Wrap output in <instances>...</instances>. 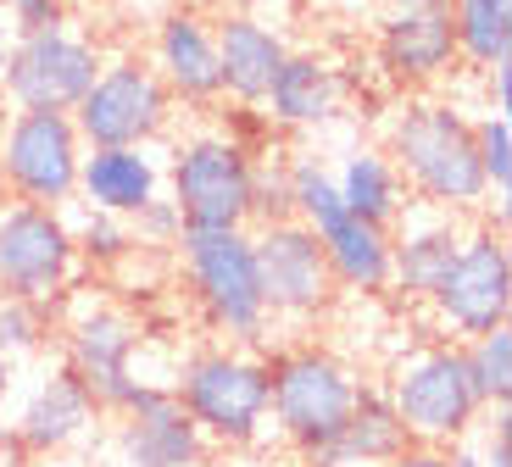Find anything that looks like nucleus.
Masks as SVG:
<instances>
[{"mask_svg":"<svg viewBox=\"0 0 512 467\" xmlns=\"http://www.w3.org/2000/svg\"><path fill=\"white\" fill-rule=\"evenodd\" d=\"M390 167L401 173V190L440 212H479L485 206V173L474 151V123L451 101H412L390 123Z\"/></svg>","mask_w":512,"mask_h":467,"instance_id":"f257e3e1","label":"nucleus"},{"mask_svg":"<svg viewBox=\"0 0 512 467\" xmlns=\"http://www.w3.org/2000/svg\"><path fill=\"white\" fill-rule=\"evenodd\" d=\"M173 401L184 406L206 445H256L268 434V356L251 351H195L184 362Z\"/></svg>","mask_w":512,"mask_h":467,"instance_id":"f03ea898","label":"nucleus"},{"mask_svg":"<svg viewBox=\"0 0 512 467\" xmlns=\"http://www.w3.org/2000/svg\"><path fill=\"white\" fill-rule=\"evenodd\" d=\"M290 206H295V223H307L312 240L323 245L334 290H346V295L390 290V228H373L362 217H351L346 201L334 195V178L312 156L290 162Z\"/></svg>","mask_w":512,"mask_h":467,"instance_id":"7ed1b4c3","label":"nucleus"},{"mask_svg":"<svg viewBox=\"0 0 512 467\" xmlns=\"http://www.w3.org/2000/svg\"><path fill=\"white\" fill-rule=\"evenodd\" d=\"M357 373L340 356L318 345H290L268 362V417L295 451L318 456L334 434L346 429L357 406Z\"/></svg>","mask_w":512,"mask_h":467,"instance_id":"20e7f679","label":"nucleus"},{"mask_svg":"<svg viewBox=\"0 0 512 467\" xmlns=\"http://www.w3.org/2000/svg\"><path fill=\"white\" fill-rule=\"evenodd\" d=\"M179 262H184V278H190L206 323L218 334H229L234 345H256L268 334V306H262L256 256H251V234L245 228H184Z\"/></svg>","mask_w":512,"mask_h":467,"instance_id":"39448f33","label":"nucleus"},{"mask_svg":"<svg viewBox=\"0 0 512 467\" xmlns=\"http://www.w3.org/2000/svg\"><path fill=\"white\" fill-rule=\"evenodd\" d=\"M251 167L256 151L240 134H195L173 151V195L184 228H245L251 223Z\"/></svg>","mask_w":512,"mask_h":467,"instance_id":"423d86ee","label":"nucleus"},{"mask_svg":"<svg viewBox=\"0 0 512 467\" xmlns=\"http://www.w3.org/2000/svg\"><path fill=\"white\" fill-rule=\"evenodd\" d=\"M78 162L84 139L73 128V112H12L0 128V178L12 201L62 212L78 195Z\"/></svg>","mask_w":512,"mask_h":467,"instance_id":"0eeeda50","label":"nucleus"},{"mask_svg":"<svg viewBox=\"0 0 512 467\" xmlns=\"http://www.w3.org/2000/svg\"><path fill=\"white\" fill-rule=\"evenodd\" d=\"M390 406H396L401 429L412 445H451L474 429V417L485 412L468 384V367H462L457 345H429V351H412L390 379Z\"/></svg>","mask_w":512,"mask_h":467,"instance_id":"6e6552de","label":"nucleus"},{"mask_svg":"<svg viewBox=\"0 0 512 467\" xmlns=\"http://www.w3.org/2000/svg\"><path fill=\"white\" fill-rule=\"evenodd\" d=\"M101 51L95 39L78 28H45V34H17L6 67H0V89L17 112H73L84 101V89L101 78Z\"/></svg>","mask_w":512,"mask_h":467,"instance_id":"1a4fd4ad","label":"nucleus"},{"mask_svg":"<svg viewBox=\"0 0 512 467\" xmlns=\"http://www.w3.org/2000/svg\"><path fill=\"white\" fill-rule=\"evenodd\" d=\"M435 306L440 329L451 340H479L490 329H507L512 317V256H507V240L496 228H468L457 245V262L446 267V278L435 284L429 295Z\"/></svg>","mask_w":512,"mask_h":467,"instance_id":"9d476101","label":"nucleus"},{"mask_svg":"<svg viewBox=\"0 0 512 467\" xmlns=\"http://www.w3.org/2000/svg\"><path fill=\"white\" fill-rule=\"evenodd\" d=\"M173 117V95L151 73V62H123L101 67L84 101L73 106V128L84 139V151H112V145H151Z\"/></svg>","mask_w":512,"mask_h":467,"instance_id":"9b49d317","label":"nucleus"},{"mask_svg":"<svg viewBox=\"0 0 512 467\" xmlns=\"http://www.w3.org/2000/svg\"><path fill=\"white\" fill-rule=\"evenodd\" d=\"M256 256V284H262V306L279 323H312L334 306V273L323 262V245L312 240L307 223H268L262 234H251Z\"/></svg>","mask_w":512,"mask_h":467,"instance_id":"f8f14e48","label":"nucleus"},{"mask_svg":"<svg viewBox=\"0 0 512 467\" xmlns=\"http://www.w3.org/2000/svg\"><path fill=\"white\" fill-rule=\"evenodd\" d=\"M73 267H78V245L62 212L28 201L0 206V295L51 301L56 290H67Z\"/></svg>","mask_w":512,"mask_h":467,"instance_id":"ddd939ff","label":"nucleus"},{"mask_svg":"<svg viewBox=\"0 0 512 467\" xmlns=\"http://www.w3.org/2000/svg\"><path fill=\"white\" fill-rule=\"evenodd\" d=\"M134 351H140V329L134 317L117 306H90L73 317L67 329V373H73L101 412H128L134 390L151 379H134Z\"/></svg>","mask_w":512,"mask_h":467,"instance_id":"4468645a","label":"nucleus"},{"mask_svg":"<svg viewBox=\"0 0 512 467\" xmlns=\"http://www.w3.org/2000/svg\"><path fill=\"white\" fill-rule=\"evenodd\" d=\"M379 62L401 84H435L457 62L451 0H396L379 23Z\"/></svg>","mask_w":512,"mask_h":467,"instance_id":"2eb2a0df","label":"nucleus"},{"mask_svg":"<svg viewBox=\"0 0 512 467\" xmlns=\"http://www.w3.org/2000/svg\"><path fill=\"white\" fill-rule=\"evenodd\" d=\"M151 73L167 84L173 101L206 106L223 95L218 78V28L201 12H167L156 28V51H151Z\"/></svg>","mask_w":512,"mask_h":467,"instance_id":"dca6fc26","label":"nucleus"},{"mask_svg":"<svg viewBox=\"0 0 512 467\" xmlns=\"http://www.w3.org/2000/svg\"><path fill=\"white\" fill-rule=\"evenodd\" d=\"M95 423H101V406L90 401V390H84L67 367H56V373H45V379L34 384V395L23 401V412H17L6 429L23 445V456H51V451L78 445Z\"/></svg>","mask_w":512,"mask_h":467,"instance_id":"f3484780","label":"nucleus"},{"mask_svg":"<svg viewBox=\"0 0 512 467\" xmlns=\"http://www.w3.org/2000/svg\"><path fill=\"white\" fill-rule=\"evenodd\" d=\"M218 78H223V95L240 106H262V95H268L273 73H279V62L290 56V45H284V34L273 23H262V17L251 12H229L218 17Z\"/></svg>","mask_w":512,"mask_h":467,"instance_id":"a211bd4d","label":"nucleus"},{"mask_svg":"<svg viewBox=\"0 0 512 467\" xmlns=\"http://www.w3.org/2000/svg\"><path fill=\"white\" fill-rule=\"evenodd\" d=\"M117 456H123V467H201L206 440L190 417H184V406L173 401V390H167V395H156L151 406L123 412Z\"/></svg>","mask_w":512,"mask_h":467,"instance_id":"6ab92c4d","label":"nucleus"},{"mask_svg":"<svg viewBox=\"0 0 512 467\" xmlns=\"http://www.w3.org/2000/svg\"><path fill=\"white\" fill-rule=\"evenodd\" d=\"M396 223L401 234H390V290H401L407 301H429L446 267L457 262V245L468 228H457L451 212H440V206H429L418 223H407V217H396Z\"/></svg>","mask_w":512,"mask_h":467,"instance_id":"aec40b11","label":"nucleus"},{"mask_svg":"<svg viewBox=\"0 0 512 467\" xmlns=\"http://www.w3.org/2000/svg\"><path fill=\"white\" fill-rule=\"evenodd\" d=\"M162 190V162L145 145H112V151H84L78 162V195L90 212L134 217Z\"/></svg>","mask_w":512,"mask_h":467,"instance_id":"412c9836","label":"nucleus"},{"mask_svg":"<svg viewBox=\"0 0 512 467\" xmlns=\"http://www.w3.org/2000/svg\"><path fill=\"white\" fill-rule=\"evenodd\" d=\"M407 429H401L396 406L379 384H357V406H351L346 429L334 434L318 456H307L312 467H384L390 456L407 451Z\"/></svg>","mask_w":512,"mask_h":467,"instance_id":"4be33fe9","label":"nucleus"},{"mask_svg":"<svg viewBox=\"0 0 512 467\" xmlns=\"http://www.w3.org/2000/svg\"><path fill=\"white\" fill-rule=\"evenodd\" d=\"M262 106H268V123H279V128H318L340 106V78H334V67L323 56L290 51L279 62V73H273Z\"/></svg>","mask_w":512,"mask_h":467,"instance_id":"5701e85b","label":"nucleus"},{"mask_svg":"<svg viewBox=\"0 0 512 467\" xmlns=\"http://www.w3.org/2000/svg\"><path fill=\"white\" fill-rule=\"evenodd\" d=\"M334 195L346 201L351 217H362V223H373V228H390L401 217V206H407L401 173L390 167L384 151H351L346 162H340V173H334Z\"/></svg>","mask_w":512,"mask_h":467,"instance_id":"b1692460","label":"nucleus"},{"mask_svg":"<svg viewBox=\"0 0 512 467\" xmlns=\"http://www.w3.org/2000/svg\"><path fill=\"white\" fill-rule=\"evenodd\" d=\"M457 56L474 67H512V0H451Z\"/></svg>","mask_w":512,"mask_h":467,"instance_id":"393cba45","label":"nucleus"},{"mask_svg":"<svg viewBox=\"0 0 512 467\" xmlns=\"http://www.w3.org/2000/svg\"><path fill=\"white\" fill-rule=\"evenodd\" d=\"M462 367H468V384H474L479 406H507L512 401V329H490L479 340L457 345Z\"/></svg>","mask_w":512,"mask_h":467,"instance_id":"a878e982","label":"nucleus"},{"mask_svg":"<svg viewBox=\"0 0 512 467\" xmlns=\"http://www.w3.org/2000/svg\"><path fill=\"white\" fill-rule=\"evenodd\" d=\"M284 217H295L290 206V162H284L279 151H262L251 167V223H284Z\"/></svg>","mask_w":512,"mask_h":467,"instance_id":"bb28decb","label":"nucleus"},{"mask_svg":"<svg viewBox=\"0 0 512 467\" xmlns=\"http://www.w3.org/2000/svg\"><path fill=\"white\" fill-rule=\"evenodd\" d=\"M474 151H479V173H485V190L507 195L512 190V123L501 112H485L474 123Z\"/></svg>","mask_w":512,"mask_h":467,"instance_id":"cd10ccee","label":"nucleus"},{"mask_svg":"<svg viewBox=\"0 0 512 467\" xmlns=\"http://www.w3.org/2000/svg\"><path fill=\"white\" fill-rule=\"evenodd\" d=\"M73 245H78V256H90V262H117V256H128V245H134V228H128V217L90 212V206H84V223L73 228Z\"/></svg>","mask_w":512,"mask_h":467,"instance_id":"c85d7f7f","label":"nucleus"},{"mask_svg":"<svg viewBox=\"0 0 512 467\" xmlns=\"http://www.w3.org/2000/svg\"><path fill=\"white\" fill-rule=\"evenodd\" d=\"M45 340V301L0 295V356H23Z\"/></svg>","mask_w":512,"mask_h":467,"instance_id":"c756f323","label":"nucleus"},{"mask_svg":"<svg viewBox=\"0 0 512 467\" xmlns=\"http://www.w3.org/2000/svg\"><path fill=\"white\" fill-rule=\"evenodd\" d=\"M128 223L140 228L145 245H179V234H184V217H179V206L167 201V195H151L140 212L128 217Z\"/></svg>","mask_w":512,"mask_h":467,"instance_id":"7c9ffc66","label":"nucleus"},{"mask_svg":"<svg viewBox=\"0 0 512 467\" xmlns=\"http://www.w3.org/2000/svg\"><path fill=\"white\" fill-rule=\"evenodd\" d=\"M0 17H6L17 34H45V28L67 23V6L62 0H0Z\"/></svg>","mask_w":512,"mask_h":467,"instance_id":"2f4dec72","label":"nucleus"},{"mask_svg":"<svg viewBox=\"0 0 512 467\" xmlns=\"http://www.w3.org/2000/svg\"><path fill=\"white\" fill-rule=\"evenodd\" d=\"M496 423H490V440H485V456L479 467H512V429H507V406H490Z\"/></svg>","mask_w":512,"mask_h":467,"instance_id":"473e14b6","label":"nucleus"},{"mask_svg":"<svg viewBox=\"0 0 512 467\" xmlns=\"http://www.w3.org/2000/svg\"><path fill=\"white\" fill-rule=\"evenodd\" d=\"M384 467H451V451L446 445H407V451L390 456Z\"/></svg>","mask_w":512,"mask_h":467,"instance_id":"72a5a7b5","label":"nucleus"},{"mask_svg":"<svg viewBox=\"0 0 512 467\" xmlns=\"http://www.w3.org/2000/svg\"><path fill=\"white\" fill-rule=\"evenodd\" d=\"M507 89H512V67H490V112L507 117Z\"/></svg>","mask_w":512,"mask_h":467,"instance_id":"f704fd0d","label":"nucleus"},{"mask_svg":"<svg viewBox=\"0 0 512 467\" xmlns=\"http://www.w3.org/2000/svg\"><path fill=\"white\" fill-rule=\"evenodd\" d=\"M223 6H229V12H262V6H279V0H223Z\"/></svg>","mask_w":512,"mask_h":467,"instance_id":"c9c22d12","label":"nucleus"},{"mask_svg":"<svg viewBox=\"0 0 512 467\" xmlns=\"http://www.w3.org/2000/svg\"><path fill=\"white\" fill-rule=\"evenodd\" d=\"M6 395H12V356H0V406H6Z\"/></svg>","mask_w":512,"mask_h":467,"instance_id":"e433bc0d","label":"nucleus"},{"mask_svg":"<svg viewBox=\"0 0 512 467\" xmlns=\"http://www.w3.org/2000/svg\"><path fill=\"white\" fill-rule=\"evenodd\" d=\"M451 467H479L474 451H451Z\"/></svg>","mask_w":512,"mask_h":467,"instance_id":"4c0bfd02","label":"nucleus"},{"mask_svg":"<svg viewBox=\"0 0 512 467\" xmlns=\"http://www.w3.org/2000/svg\"><path fill=\"white\" fill-rule=\"evenodd\" d=\"M6 51H12V39H6V23H0V67H6Z\"/></svg>","mask_w":512,"mask_h":467,"instance_id":"58836bf2","label":"nucleus"},{"mask_svg":"<svg viewBox=\"0 0 512 467\" xmlns=\"http://www.w3.org/2000/svg\"><path fill=\"white\" fill-rule=\"evenodd\" d=\"M0 206H6V178H0Z\"/></svg>","mask_w":512,"mask_h":467,"instance_id":"ea45409f","label":"nucleus"}]
</instances>
